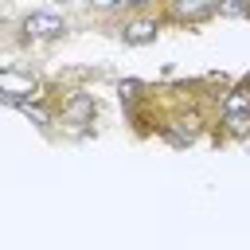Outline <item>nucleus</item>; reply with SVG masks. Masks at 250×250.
<instances>
[{
  "mask_svg": "<svg viewBox=\"0 0 250 250\" xmlns=\"http://www.w3.org/2000/svg\"><path fill=\"white\" fill-rule=\"evenodd\" d=\"M70 35V23L62 12H51V8H31L20 16L16 23V43L20 47H39V43H55V39H66Z\"/></svg>",
  "mask_w": 250,
  "mask_h": 250,
  "instance_id": "obj_2",
  "label": "nucleus"
},
{
  "mask_svg": "<svg viewBox=\"0 0 250 250\" xmlns=\"http://www.w3.org/2000/svg\"><path fill=\"white\" fill-rule=\"evenodd\" d=\"M219 20H250V0H219Z\"/></svg>",
  "mask_w": 250,
  "mask_h": 250,
  "instance_id": "obj_9",
  "label": "nucleus"
},
{
  "mask_svg": "<svg viewBox=\"0 0 250 250\" xmlns=\"http://www.w3.org/2000/svg\"><path fill=\"white\" fill-rule=\"evenodd\" d=\"M51 4H59V8H66V4H78V0H51Z\"/></svg>",
  "mask_w": 250,
  "mask_h": 250,
  "instance_id": "obj_11",
  "label": "nucleus"
},
{
  "mask_svg": "<svg viewBox=\"0 0 250 250\" xmlns=\"http://www.w3.org/2000/svg\"><path fill=\"white\" fill-rule=\"evenodd\" d=\"M39 94H43V86H39V78L31 70H20L12 62L0 70V98H4V105H20V102L39 98Z\"/></svg>",
  "mask_w": 250,
  "mask_h": 250,
  "instance_id": "obj_6",
  "label": "nucleus"
},
{
  "mask_svg": "<svg viewBox=\"0 0 250 250\" xmlns=\"http://www.w3.org/2000/svg\"><path fill=\"white\" fill-rule=\"evenodd\" d=\"M94 117H98V98H94V94L74 90V94H66V98L59 102V121L70 125V129H90Z\"/></svg>",
  "mask_w": 250,
  "mask_h": 250,
  "instance_id": "obj_7",
  "label": "nucleus"
},
{
  "mask_svg": "<svg viewBox=\"0 0 250 250\" xmlns=\"http://www.w3.org/2000/svg\"><path fill=\"white\" fill-rule=\"evenodd\" d=\"M168 0H129V12H160Z\"/></svg>",
  "mask_w": 250,
  "mask_h": 250,
  "instance_id": "obj_10",
  "label": "nucleus"
},
{
  "mask_svg": "<svg viewBox=\"0 0 250 250\" xmlns=\"http://www.w3.org/2000/svg\"><path fill=\"white\" fill-rule=\"evenodd\" d=\"M160 12L168 20V27H199L219 16V0H168Z\"/></svg>",
  "mask_w": 250,
  "mask_h": 250,
  "instance_id": "obj_5",
  "label": "nucleus"
},
{
  "mask_svg": "<svg viewBox=\"0 0 250 250\" xmlns=\"http://www.w3.org/2000/svg\"><path fill=\"white\" fill-rule=\"evenodd\" d=\"M215 125H219L223 141H246L250 137V74L219 94V121Z\"/></svg>",
  "mask_w": 250,
  "mask_h": 250,
  "instance_id": "obj_1",
  "label": "nucleus"
},
{
  "mask_svg": "<svg viewBox=\"0 0 250 250\" xmlns=\"http://www.w3.org/2000/svg\"><path fill=\"white\" fill-rule=\"evenodd\" d=\"M94 16H125L129 12V0H82Z\"/></svg>",
  "mask_w": 250,
  "mask_h": 250,
  "instance_id": "obj_8",
  "label": "nucleus"
},
{
  "mask_svg": "<svg viewBox=\"0 0 250 250\" xmlns=\"http://www.w3.org/2000/svg\"><path fill=\"white\" fill-rule=\"evenodd\" d=\"M203 129H207V117H203L199 105H180V109H172V113L160 121V133H164L176 148L195 145V141L203 137Z\"/></svg>",
  "mask_w": 250,
  "mask_h": 250,
  "instance_id": "obj_3",
  "label": "nucleus"
},
{
  "mask_svg": "<svg viewBox=\"0 0 250 250\" xmlns=\"http://www.w3.org/2000/svg\"><path fill=\"white\" fill-rule=\"evenodd\" d=\"M164 27H168L164 12H125V20L117 23V35L125 47H148L160 39Z\"/></svg>",
  "mask_w": 250,
  "mask_h": 250,
  "instance_id": "obj_4",
  "label": "nucleus"
}]
</instances>
